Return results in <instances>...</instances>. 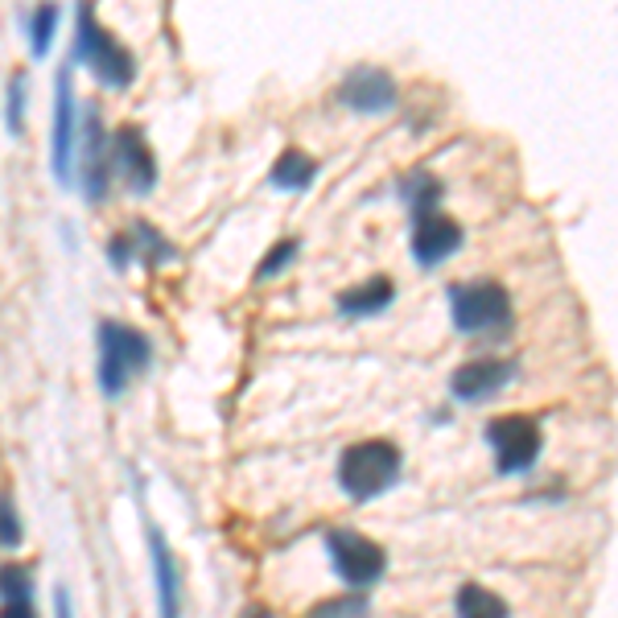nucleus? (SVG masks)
<instances>
[{"label": "nucleus", "instance_id": "obj_15", "mask_svg": "<svg viewBox=\"0 0 618 618\" xmlns=\"http://www.w3.org/2000/svg\"><path fill=\"white\" fill-rule=\"evenodd\" d=\"M314 178H318V161L301 149H284L281 157H277L272 173H268V182L277 190H310Z\"/></svg>", "mask_w": 618, "mask_h": 618}, {"label": "nucleus", "instance_id": "obj_4", "mask_svg": "<svg viewBox=\"0 0 618 618\" xmlns=\"http://www.w3.org/2000/svg\"><path fill=\"white\" fill-rule=\"evenodd\" d=\"M450 318L462 335H499L511 326V298L495 281L450 284Z\"/></svg>", "mask_w": 618, "mask_h": 618}, {"label": "nucleus", "instance_id": "obj_27", "mask_svg": "<svg viewBox=\"0 0 618 618\" xmlns=\"http://www.w3.org/2000/svg\"><path fill=\"white\" fill-rule=\"evenodd\" d=\"M54 618H75L71 615V594L62 585H54Z\"/></svg>", "mask_w": 618, "mask_h": 618}, {"label": "nucleus", "instance_id": "obj_10", "mask_svg": "<svg viewBox=\"0 0 618 618\" xmlns=\"http://www.w3.org/2000/svg\"><path fill=\"white\" fill-rule=\"evenodd\" d=\"M335 99L351 112H392L396 108V78L379 66H355L338 83Z\"/></svg>", "mask_w": 618, "mask_h": 618}, {"label": "nucleus", "instance_id": "obj_18", "mask_svg": "<svg viewBox=\"0 0 618 618\" xmlns=\"http://www.w3.org/2000/svg\"><path fill=\"white\" fill-rule=\"evenodd\" d=\"M58 4H41V9H34V17H29V50H34V58H41L50 46H54V29H58Z\"/></svg>", "mask_w": 618, "mask_h": 618}, {"label": "nucleus", "instance_id": "obj_17", "mask_svg": "<svg viewBox=\"0 0 618 618\" xmlns=\"http://www.w3.org/2000/svg\"><path fill=\"white\" fill-rule=\"evenodd\" d=\"M458 618H507V602L483 585H462L458 590Z\"/></svg>", "mask_w": 618, "mask_h": 618}, {"label": "nucleus", "instance_id": "obj_13", "mask_svg": "<svg viewBox=\"0 0 618 618\" xmlns=\"http://www.w3.org/2000/svg\"><path fill=\"white\" fill-rule=\"evenodd\" d=\"M149 557H153V578H157V606H161V618H182L178 561H173L166 536H161L157 528H149Z\"/></svg>", "mask_w": 618, "mask_h": 618}, {"label": "nucleus", "instance_id": "obj_8", "mask_svg": "<svg viewBox=\"0 0 618 618\" xmlns=\"http://www.w3.org/2000/svg\"><path fill=\"white\" fill-rule=\"evenodd\" d=\"M71 71H75V62L66 58L54 75V141H50V166H54L58 186H71V166H75V145H78V112H75V92H71Z\"/></svg>", "mask_w": 618, "mask_h": 618}, {"label": "nucleus", "instance_id": "obj_16", "mask_svg": "<svg viewBox=\"0 0 618 618\" xmlns=\"http://www.w3.org/2000/svg\"><path fill=\"white\" fill-rule=\"evenodd\" d=\"M400 198H404L412 219H425V215H433L437 203H441V182H437L433 173H425V169H416V173H409V178L400 182Z\"/></svg>", "mask_w": 618, "mask_h": 618}, {"label": "nucleus", "instance_id": "obj_11", "mask_svg": "<svg viewBox=\"0 0 618 618\" xmlns=\"http://www.w3.org/2000/svg\"><path fill=\"white\" fill-rule=\"evenodd\" d=\"M516 379V363H504V359H474V363H462L458 372L450 375V392L453 400L462 404H487L490 396H499Z\"/></svg>", "mask_w": 618, "mask_h": 618}, {"label": "nucleus", "instance_id": "obj_9", "mask_svg": "<svg viewBox=\"0 0 618 618\" xmlns=\"http://www.w3.org/2000/svg\"><path fill=\"white\" fill-rule=\"evenodd\" d=\"M108 161H112L116 178H124L129 194H136V198L157 186V161H153V149L145 145L141 129H132V124L116 129L112 145H108Z\"/></svg>", "mask_w": 618, "mask_h": 618}, {"label": "nucleus", "instance_id": "obj_6", "mask_svg": "<svg viewBox=\"0 0 618 618\" xmlns=\"http://www.w3.org/2000/svg\"><path fill=\"white\" fill-rule=\"evenodd\" d=\"M326 548H330V561H335V573L351 590H363V585H375L384 578V565H388V553L375 541L359 536L355 528H335L326 532Z\"/></svg>", "mask_w": 618, "mask_h": 618}, {"label": "nucleus", "instance_id": "obj_23", "mask_svg": "<svg viewBox=\"0 0 618 618\" xmlns=\"http://www.w3.org/2000/svg\"><path fill=\"white\" fill-rule=\"evenodd\" d=\"M298 252H301L298 240H281V244L272 247V252L260 260V268H256V281H272V277H281L284 268L298 260Z\"/></svg>", "mask_w": 618, "mask_h": 618}, {"label": "nucleus", "instance_id": "obj_20", "mask_svg": "<svg viewBox=\"0 0 618 618\" xmlns=\"http://www.w3.org/2000/svg\"><path fill=\"white\" fill-rule=\"evenodd\" d=\"M0 598L34 602V573H29L25 565H4V569H0Z\"/></svg>", "mask_w": 618, "mask_h": 618}, {"label": "nucleus", "instance_id": "obj_26", "mask_svg": "<svg viewBox=\"0 0 618 618\" xmlns=\"http://www.w3.org/2000/svg\"><path fill=\"white\" fill-rule=\"evenodd\" d=\"M0 618H38V610H34V602H4Z\"/></svg>", "mask_w": 618, "mask_h": 618}, {"label": "nucleus", "instance_id": "obj_25", "mask_svg": "<svg viewBox=\"0 0 618 618\" xmlns=\"http://www.w3.org/2000/svg\"><path fill=\"white\" fill-rule=\"evenodd\" d=\"M108 256H112L116 264V272H124L132 264V244H129V235H116L112 244H108Z\"/></svg>", "mask_w": 618, "mask_h": 618}, {"label": "nucleus", "instance_id": "obj_1", "mask_svg": "<svg viewBox=\"0 0 618 618\" xmlns=\"http://www.w3.org/2000/svg\"><path fill=\"white\" fill-rule=\"evenodd\" d=\"M400 470H404L400 446L384 441V437L355 441L338 458V487L351 504H372V499H379L384 490H392L400 483Z\"/></svg>", "mask_w": 618, "mask_h": 618}, {"label": "nucleus", "instance_id": "obj_14", "mask_svg": "<svg viewBox=\"0 0 618 618\" xmlns=\"http://www.w3.org/2000/svg\"><path fill=\"white\" fill-rule=\"evenodd\" d=\"M392 301H396V284L388 281V277H372V281L338 293V314H347V318H367V314H384Z\"/></svg>", "mask_w": 618, "mask_h": 618}, {"label": "nucleus", "instance_id": "obj_19", "mask_svg": "<svg viewBox=\"0 0 618 618\" xmlns=\"http://www.w3.org/2000/svg\"><path fill=\"white\" fill-rule=\"evenodd\" d=\"M129 244L136 247V252H145L149 264H161V260H173V256H178L173 244H166V240H161V231H157L153 223H132Z\"/></svg>", "mask_w": 618, "mask_h": 618}, {"label": "nucleus", "instance_id": "obj_3", "mask_svg": "<svg viewBox=\"0 0 618 618\" xmlns=\"http://www.w3.org/2000/svg\"><path fill=\"white\" fill-rule=\"evenodd\" d=\"M153 347L141 330L124 322H99V388L104 396H120L129 388L132 375L149 367Z\"/></svg>", "mask_w": 618, "mask_h": 618}, {"label": "nucleus", "instance_id": "obj_12", "mask_svg": "<svg viewBox=\"0 0 618 618\" xmlns=\"http://www.w3.org/2000/svg\"><path fill=\"white\" fill-rule=\"evenodd\" d=\"M412 260L421 264V268H437V264H446L462 247V227L446 219L441 210H433L425 219H412Z\"/></svg>", "mask_w": 618, "mask_h": 618}, {"label": "nucleus", "instance_id": "obj_24", "mask_svg": "<svg viewBox=\"0 0 618 618\" xmlns=\"http://www.w3.org/2000/svg\"><path fill=\"white\" fill-rule=\"evenodd\" d=\"M363 615H367V598L351 594V598H338V602H326V606H318L310 618H363Z\"/></svg>", "mask_w": 618, "mask_h": 618}, {"label": "nucleus", "instance_id": "obj_2", "mask_svg": "<svg viewBox=\"0 0 618 618\" xmlns=\"http://www.w3.org/2000/svg\"><path fill=\"white\" fill-rule=\"evenodd\" d=\"M71 62H87V66L95 71V78H99L104 87H116V92L129 87L132 78H136V62H132V54L108 34V29H99L92 4H78V13H75V46H71Z\"/></svg>", "mask_w": 618, "mask_h": 618}, {"label": "nucleus", "instance_id": "obj_21", "mask_svg": "<svg viewBox=\"0 0 618 618\" xmlns=\"http://www.w3.org/2000/svg\"><path fill=\"white\" fill-rule=\"evenodd\" d=\"M4 124L13 136L25 132V71L9 78V92H4Z\"/></svg>", "mask_w": 618, "mask_h": 618}, {"label": "nucleus", "instance_id": "obj_5", "mask_svg": "<svg viewBox=\"0 0 618 618\" xmlns=\"http://www.w3.org/2000/svg\"><path fill=\"white\" fill-rule=\"evenodd\" d=\"M487 446L495 450L499 474H524V470L536 466V458H541L544 433L524 412H507V416H495L487 425Z\"/></svg>", "mask_w": 618, "mask_h": 618}, {"label": "nucleus", "instance_id": "obj_22", "mask_svg": "<svg viewBox=\"0 0 618 618\" xmlns=\"http://www.w3.org/2000/svg\"><path fill=\"white\" fill-rule=\"evenodd\" d=\"M21 541H25V532H21V511L17 504H13V495L9 490H0V548H21Z\"/></svg>", "mask_w": 618, "mask_h": 618}, {"label": "nucleus", "instance_id": "obj_7", "mask_svg": "<svg viewBox=\"0 0 618 618\" xmlns=\"http://www.w3.org/2000/svg\"><path fill=\"white\" fill-rule=\"evenodd\" d=\"M108 145H112V136L104 132V116H99V108H87L83 112V132H78V186H83L92 206L108 198V182H112Z\"/></svg>", "mask_w": 618, "mask_h": 618}]
</instances>
